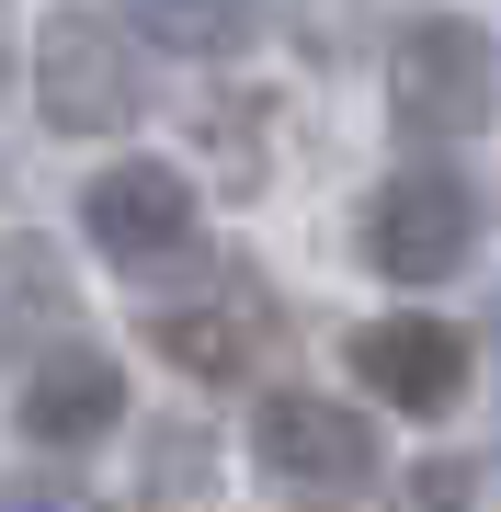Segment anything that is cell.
<instances>
[{
	"label": "cell",
	"instance_id": "4fadbf2b",
	"mask_svg": "<svg viewBox=\"0 0 501 512\" xmlns=\"http://www.w3.org/2000/svg\"><path fill=\"white\" fill-rule=\"evenodd\" d=\"M0 80H12V57H0Z\"/></svg>",
	"mask_w": 501,
	"mask_h": 512
},
{
	"label": "cell",
	"instance_id": "9c48e42d",
	"mask_svg": "<svg viewBox=\"0 0 501 512\" xmlns=\"http://www.w3.org/2000/svg\"><path fill=\"white\" fill-rule=\"evenodd\" d=\"M149 342L171 353L183 376H251V342H262V296H205V308H149Z\"/></svg>",
	"mask_w": 501,
	"mask_h": 512
},
{
	"label": "cell",
	"instance_id": "277c9868",
	"mask_svg": "<svg viewBox=\"0 0 501 512\" xmlns=\"http://www.w3.org/2000/svg\"><path fill=\"white\" fill-rule=\"evenodd\" d=\"M251 456L285 478V490H365L376 467H388V444H376V421L353 399H319V387H274V399L251 410Z\"/></svg>",
	"mask_w": 501,
	"mask_h": 512
},
{
	"label": "cell",
	"instance_id": "8992f818",
	"mask_svg": "<svg viewBox=\"0 0 501 512\" xmlns=\"http://www.w3.org/2000/svg\"><path fill=\"white\" fill-rule=\"evenodd\" d=\"M80 228H92V251H114V262H183L194 251V183L171 160H114V171H92V194H80Z\"/></svg>",
	"mask_w": 501,
	"mask_h": 512
},
{
	"label": "cell",
	"instance_id": "52a82bcc",
	"mask_svg": "<svg viewBox=\"0 0 501 512\" xmlns=\"http://www.w3.org/2000/svg\"><path fill=\"white\" fill-rule=\"evenodd\" d=\"M114 421H126V376H114V353H92V342L46 353L35 387H23V433L35 444H103Z\"/></svg>",
	"mask_w": 501,
	"mask_h": 512
},
{
	"label": "cell",
	"instance_id": "3957f363",
	"mask_svg": "<svg viewBox=\"0 0 501 512\" xmlns=\"http://www.w3.org/2000/svg\"><path fill=\"white\" fill-rule=\"evenodd\" d=\"M35 103H46V126L57 137H114V126H137V46L114 35L103 12H46V35H35Z\"/></svg>",
	"mask_w": 501,
	"mask_h": 512
},
{
	"label": "cell",
	"instance_id": "5b68a950",
	"mask_svg": "<svg viewBox=\"0 0 501 512\" xmlns=\"http://www.w3.org/2000/svg\"><path fill=\"white\" fill-rule=\"evenodd\" d=\"M467 376H479V353H467V330L433 319V308H410V319H365V330H353V387H365V399H388V410L445 421V410L467 399Z\"/></svg>",
	"mask_w": 501,
	"mask_h": 512
},
{
	"label": "cell",
	"instance_id": "7c38bea8",
	"mask_svg": "<svg viewBox=\"0 0 501 512\" xmlns=\"http://www.w3.org/2000/svg\"><path fill=\"white\" fill-rule=\"evenodd\" d=\"M410 512H456V501H410Z\"/></svg>",
	"mask_w": 501,
	"mask_h": 512
},
{
	"label": "cell",
	"instance_id": "8fae6325",
	"mask_svg": "<svg viewBox=\"0 0 501 512\" xmlns=\"http://www.w3.org/2000/svg\"><path fill=\"white\" fill-rule=\"evenodd\" d=\"M0 512H92L80 490H0Z\"/></svg>",
	"mask_w": 501,
	"mask_h": 512
},
{
	"label": "cell",
	"instance_id": "6da1fadb",
	"mask_svg": "<svg viewBox=\"0 0 501 512\" xmlns=\"http://www.w3.org/2000/svg\"><path fill=\"white\" fill-rule=\"evenodd\" d=\"M467 251H479V183L467 171L422 160L365 194V262L388 285H445V274H467Z\"/></svg>",
	"mask_w": 501,
	"mask_h": 512
},
{
	"label": "cell",
	"instance_id": "7a4b0ae2",
	"mask_svg": "<svg viewBox=\"0 0 501 512\" xmlns=\"http://www.w3.org/2000/svg\"><path fill=\"white\" fill-rule=\"evenodd\" d=\"M490 92H501V69H490V35L467 12H422V23H399V46H388V114L410 137H467V126H490Z\"/></svg>",
	"mask_w": 501,
	"mask_h": 512
},
{
	"label": "cell",
	"instance_id": "ba28073f",
	"mask_svg": "<svg viewBox=\"0 0 501 512\" xmlns=\"http://www.w3.org/2000/svg\"><path fill=\"white\" fill-rule=\"evenodd\" d=\"M69 262L46 239H0V365H46V342L69 330Z\"/></svg>",
	"mask_w": 501,
	"mask_h": 512
},
{
	"label": "cell",
	"instance_id": "30bf717a",
	"mask_svg": "<svg viewBox=\"0 0 501 512\" xmlns=\"http://www.w3.org/2000/svg\"><path fill=\"white\" fill-rule=\"evenodd\" d=\"M126 23L160 57H228V46H251L262 0H126Z\"/></svg>",
	"mask_w": 501,
	"mask_h": 512
}]
</instances>
